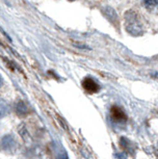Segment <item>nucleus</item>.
Returning a JSON list of instances; mask_svg holds the SVG:
<instances>
[{
    "label": "nucleus",
    "instance_id": "nucleus-1",
    "mask_svg": "<svg viewBox=\"0 0 158 159\" xmlns=\"http://www.w3.org/2000/svg\"><path fill=\"white\" fill-rule=\"evenodd\" d=\"M126 29L130 34L132 35H141L142 34V27L139 23V20L136 14L132 11H127L126 16Z\"/></svg>",
    "mask_w": 158,
    "mask_h": 159
},
{
    "label": "nucleus",
    "instance_id": "nucleus-2",
    "mask_svg": "<svg viewBox=\"0 0 158 159\" xmlns=\"http://www.w3.org/2000/svg\"><path fill=\"white\" fill-rule=\"evenodd\" d=\"M82 86L84 88L86 92L91 93V94H95V93L99 92V89H100V85L91 77H86L83 79Z\"/></svg>",
    "mask_w": 158,
    "mask_h": 159
},
{
    "label": "nucleus",
    "instance_id": "nucleus-3",
    "mask_svg": "<svg viewBox=\"0 0 158 159\" xmlns=\"http://www.w3.org/2000/svg\"><path fill=\"white\" fill-rule=\"evenodd\" d=\"M110 115H111V119L115 122H125L127 120L126 113L124 112V110L119 106H112L110 109Z\"/></svg>",
    "mask_w": 158,
    "mask_h": 159
},
{
    "label": "nucleus",
    "instance_id": "nucleus-4",
    "mask_svg": "<svg viewBox=\"0 0 158 159\" xmlns=\"http://www.w3.org/2000/svg\"><path fill=\"white\" fill-rule=\"evenodd\" d=\"M16 112L20 116H24L28 113V107L24 102L20 101L19 103L16 105Z\"/></svg>",
    "mask_w": 158,
    "mask_h": 159
},
{
    "label": "nucleus",
    "instance_id": "nucleus-5",
    "mask_svg": "<svg viewBox=\"0 0 158 159\" xmlns=\"http://www.w3.org/2000/svg\"><path fill=\"white\" fill-rule=\"evenodd\" d=\"M14 147H15V140L11 136L7 135L2 139V148L3 149L10 150L11 148H14Z\"/></svg>",
    "mask_w": 158,
    "mask_h": 159
},
{
    "label": "nucleus",
    "instance_id": "nucleus-6",
    "mask_svg": "<svg viewBox=\"0 0 158 159\" xmlns=\"http://www.w3.org/2000/svg\"><path fill=\"white\" fill-rule=\"evenodd\" d=\"M104 15L108 18V19L110 21H112L114 22V20H117L118 18H117V14H115V11L114 8H111V7H107L105 10H104Z\"/></svg>",
    "mask_w": 158,
    "mask_h": 159
},
{
    "label": "nucleus",
    "instance_id": "nucleus-7",
    "mask_svg": "<svg viewBox=\"0 0 158 159\" xmlns=\"http://www.w3.org/2000/svg\"><path fill=\"white\" fill-rule=\"evenodd\" d=\"M144 3L146 7L151 10L158 8V0H144Z\"/></svg>",
    "mask_w": 158,
    "mask_h": 159
},
{
    "label": "nucleus",
    "instance_id": "nucleus-8",
    "mask_svg": "<svg viewBox=\"0 0 158 159\" xmlns=\"http://www.w3.org/2000/svg\"><path fill=\"white\" fill-rule=\"evenodd\" d=\"M69 1H75V0H69Z\"/></svg>",
    "mask_w": 158,
    "mask_h": 159
}]
</instances>
